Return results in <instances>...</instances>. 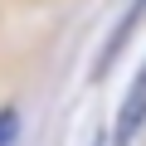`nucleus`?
<instances>
[{"instance_id": "nucleus-2", "label": "nucleus", "mask_w": 146, "mask_h": 146, "mask_svg": "<svg viewBox=\"0 0 146 146\" xmlns=\"http://www.w3.org/2000/svg\"><path fill=\"white\" fill-rule=\"evenodd\" d=\"M141 15H146V0H131V10L117 20V29H112V34H107V44H102V58H98V68H93L98 78H107V68H112V63H117V54L127 49V34L136 29V20H141Z\"/></svg>"}, {"instance_id": "nucleus-3", "label": "nucleus", "mask_w": 146, "mask_h": 146, "mask_svg": "<svg viewBox=\"0 0 146 146\" xmlns=\"http://www.w3.org/2000/svg\"><path fill=\"white\" fill-rule=\"evenodd\" d=\"M10 127H15V112H5V117H0V146L10 141Z\"/></svg>"}, {"instance_id": "nucleus-1", "label": "nucleus", "mask_w": 146, "mask_h": 146, "mask_svg": "<svg viewBox=\"0 0 146 146\" xmlns=\"http://www.w3.org/2000/svg\"><path fill=\"white\" fill-rule=\"evenodd\" d=\"M141 127H146V63H141V73H136V78H131V93L122 98V112H117L112 146H136Z\"/></svg>"}]
</instances>
